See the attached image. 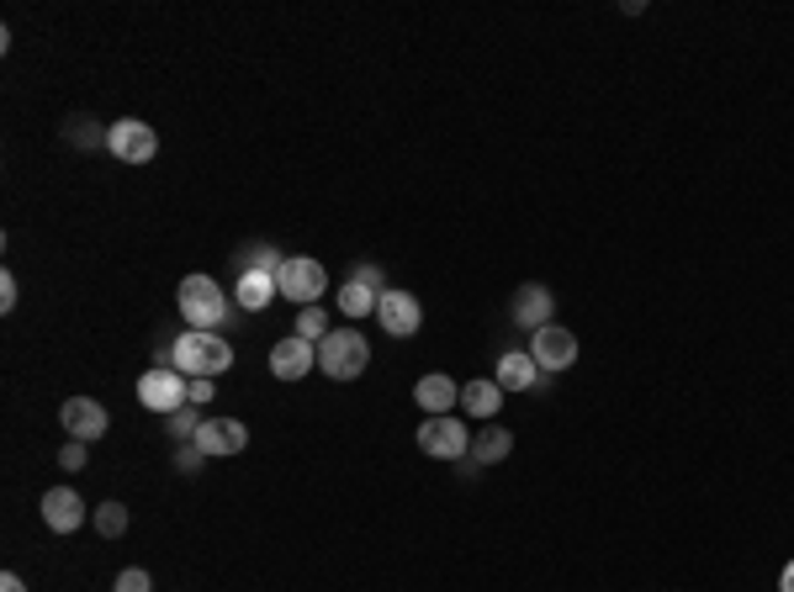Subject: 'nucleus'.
Here are the masks:
<instances>
[{
    "label": "nucleus",
    "mask_w": 794,
    "mask_h": 592,
    "mask_svg": "<svg viewBox=\"0 0 794 592\" xmlns=\"http://www.w3.org/2000/svg\"><path fill=\"white\" fill-rule=\"evenodd\" d=\"M176 308L197 333H218L222 323H228V308H234V302H228V291H222L212 275H186L176 291Z\"/></svg>",
    "instance_id": "1"
},
{
    "label": "nucleus",
    "mask_w": 794,
    "mask_h": 592,
    "mask_svg": "<svg viewBox=\"0 0 794 592\" xmlns=\"http://www.w3.org/2000/svg\"><path fill=\"white\" fill-rule=\"evenodd\" d=\"M291 333H297V339H308V344H324V339H329V312H324V308H302V312H297V329H291Z\"/></svg>",
    "instance_id": "23"
},
{
    "label": "nucleus",
    "mask_w": 794,
    "mask_h": 592,
    "mask_svg": "<svg viewBox=\"0 0 794 592\" xmlns=\"http://www.w3.org/2000/svg\"><path fill=\"white\" fill-rule=\"evenodd\" d=\"M17 302H22V291H17V275L6 270V275H0V312H11Z\"/></svg>",
    "instance_id": "30"
},
{
    "label": "nucleus",
    "mask_w": 794,
    "mask_h": 592,
    "mask_svg": "<svg viewBox=\"0 0 794 592\" xmlns=\"http://www.w3.org/2000/svg\"><path fill=\"white\" fill-rule=\"evenodd\" d=\"M276 297H281V285H276L270 270H244L239 281H234V308L239 312H265Z\"/></svg>",
    "instance_id": "18"
},
{
    "label": "nucleus",
    "mask_w": 794,
    "mask_h": 592,
    "mask_svg": "<svg viewBox=\"0 0 794 592\" xmlns=\"http://www.w3.org/2000/svg\"><path fill=\"white\" fill-rule=\"evenodd\" d=\"M234 264H239V275L244 270H270V275H276V270L287 264V254H281V249H270V243H244L239 254H234Z\"/></svg>",
    "instance_id": "20"
},
{
    "label": "nucleus",
    "mask_w": 794,
    "mask_h": 592,
    "mask_svg": "<svg viewBox=\"0 0 794 592\" xmlns=\"http://www.w3.org/2000/svg\"><path fill=\"white\" fill-rule=\"evenodd\" d=\"M414 402H419L424 418H440V413H456L461 408V381L445 371H429L419 375V387H414Z\"/></svg>",
    "instance_id": "14"
},
{
    "label": "nucleus",
    "mask_w": 794,
    "mask_h": 592,
    "mask_svg": "<svg viewBox=\"0 0 794 592\" xmlns=\"http://www.w3.org/2000/svg\"><path fill=\"white\" fill-rule=\"evenodd\" d=\"M778 592H794V561L784 571H778Z\"/></svg>",
    "instance_id": "33"
},
{
    "label": "nucleus",
    "mask_w": 794,
    "mask_h": 592,
    "mask_svg": "<svg viewBox=\"0 0 794 592\" xmlns=\"http://www.w3.org/2000/svg\"><path fill=\"white\" fill-rule=\"evenodd\" d=\"M312 365H318V344H308V339L287 333V339L270 344V375H276V381H302Z\"/></svg>",
    "instance_id": "11"
},
{
    "label": "nucleus",
    "mask_w": 794,
    "mask_h": 592,
    "mask_svg": "<svg viewBox=\"0 0 794 592\" xmlns=\"http://www.w3.org/2000/svg\"><path fill=\"white\" fill-rule=\"evenodd\" d=\"M201 402H212V381H207V375L191 381V408H201Z\"/></svg>",
    "instance_id": "31"
},
{
    "label": "nucleus",
    "mask_w": 794,
    "mask_h": 592,
    "mask_svg": "<svg viewBox=\"0 0 794 592\" xmlns=\"http://www.w3.org/2000/svg\"><path fill=\"white\" fill-rule=\"evenodd\" d=\"M234 365V344L222 339V333H197V329H186L176 339V371L186 375V381H212V375H222Z\"/></svg>",
    "instance_id": "2"
},
{
    "label": "nucleus",
    "mask_w": 794,
    "mask_h": 592,
    "mask_svg": "<svg viewBox=\"0 0 794 592\" xmlns=\"http://www.w3.org/2000/svg\"><path fill=\"white\" fill-rule=\"evenodd\" d=\"M64 138H69V143H80V149H96V143L107 149V132H96V122H90V117H69Z\"/></svg>",
    "instance_id": "25"
},
{
    "label": "nucleus",
    "mask_w": 794,
    "mask_h": 592,
    "mask_svg": "<svg viewBox=\"0 0 794 592\" xmlns=\"http://www.w3.org/2000/svg\"><path fill=\"white\" fill-rule=\"evenodd\" d=\"M414 444H419L429 461H466V455H472V429L456 423V413L424 418L419 434H414Z\"/></svg>",
    "instance_id": "6"
},
{
    "label": "nucleus",
    "mask_w": 794,
    "mask_h": 592,
    "mask_svg": "<svg viewBox=\"0 0 794 592\" xmlns=\"http://www.w3.org/2000/svg\"><path fill=\"white\" fill-rule=\"evenodd\" d=\"M552 308H556L552 285L525 281L519 291H514V308H508V318H514L525 333H535V329H546V323H552Z\"/></svg>",
    "instance_id": "13"
},
{
    "label": "nucleus",
    "mask_w": 794,
    "mask_h": 592,
    "mask_svg": "<svg viewBox=\"0 0 794 592\" xmlns=\"http://www.w3.org/2000/svg\"><path fill=\"white\" fill-rule=\"evenodd\" d=\"M540 375H546V371L529 360V350H508V354H498V371H493V381H498L504 392H535V387H546Z\"/></svg>",
    "instance_id": "17"
},
{
    "label": "nucleus",
    "mask_w": 794,
    "mask_h": 592,
    "mask_svg": "<svg viewBox=\"0 0 794 592\" xmlns=\"http://www.w3.org/2000/svg\"><path fill=\"white\" fill-rule=\"evenodd\" d=\"M59 465H64V471H86V444H80V439H69L64 450H59Z\"/></svg>",
    "instance_id": "28"
},
{
    "label": "nucleus",
    "mask_w": 794,
    "mask_h": 592,
    "mask_svg": "<svg viewBox=\"0 0 794 592\" xmlns=\"http://www.w3.org/2000/svg\"><path fill=\"white\" fill-rule=\"evenodd\" d=\"M514 455V434H508L504 423H483L477 434H472V455L466 461L472 465H498Z\"/></svg>",
    "instance_id": "19"
},
{
    "label": "nucleus",
    "mask_w": 794,
    "mask_h": 592,
    "mask_svg": "<svg viewBox=\"0 0 794 592\" xmlns=\"http://www.w3.org/2000/svg\"><path fill=\"white\" fill-rule=\"evenodd\" d=\"M107 154L122 159V164H149L159 154V138L149 122H138V117H117L107 128Z\"/></svg>",
    "instance_id": "7"
},
{
    "label": "nucleus",
    "mask_w": 794,
    "mask_h": 592,
    "mask_svg": "<svg viewBox=\"0 0 794 592\" xmlns=\"http://www.w3.org/2000/svg\"><path fill=\"white\" fill-rule=\"evenodd\" d=\"M0 592H27V582L17 576V571H6V576H0Z\"/></svg>",
    "instance_id": "32"
},
{
    "label": "nucleus",
    "mask_w": 794,
    "mask_h": 592,
    "mask_svg": "<svg viewBox=\"0 0 794 592\" xmlns=\"http://www.w3.org/2000/svg\"><path fill=\"white\" fill-rule=\"evenodd\" d=\"M350 281H360L366 291H376V297L387 291V275H381V264H355V270H350Z\"/></svg>",
    "instance_id": "27"
},
{
    "label": "nucleus",
    "mask_w": 794,
    "mask_h": 592,
    "mask_svg": "<svg viewBox=\"0 0 794 592\" xmlns=\"http://www.w3.org/2000/svg\"><path fill=\"white\" fill-rule=\"evenodd\" d=\"M376 323H381V333L387 339H414V333L424 329V308L414 291H381V302H376Z\"/></svg>",
    "instance_id": "8"
},
{
    "label": "nucleus",
    "mask_w": 794,
    "mask_h": 592,
    "mask_svg": "<svg viewBox=\"0 0 794 592\" xmlns=\"http://www.w3.org/2000/svg\"><path fill=\"white\" fill-rule=\"evenodd\" d=\"M334 302H339V312H345V318H366V312H376V302H381V297H376V291H366L360 281H345Z\"/></svg>",
    "instance_id": "21"
},
{
    "label": "nucleus",
    "mask_w": 794,
    "mask_h": 592,
    "mask_svg": "<svg viewBox=\"0 0 794 592\" xmlns=\"http://www.w3.org/2000/svg\"><path fill=\"white\" fill-rule=\"evenodd\" d=\"M371 365V344H366V333L355 329H334L324 344H318V371L329 375V381H360Z\"/></svg>",
    "instance_id": "3"
},
{
    "label": "nucleus",
    "mask_w": 794,
    "mask_h": 592,
    "mask_svg": "<svg viewBox=\"0 0 794 592\" xmlns=\"http://www.w3.org/2000/svg\"><path fill=\"white\" fill-rule=\"evenodd\" d=\"M111 592H155V582H149V571L143 566H128V571H117Z\"/></svg>",
    "instance_id": "26"
},
{
    "label": "nucleus",
    "mask_w": 794,
    "mask_h": 592,
    "mask_svg": "<svg viewBox=\"0 0 794 592\" xmlns=\"http://www.w3.org/2000/svg\"><path fill=\"white\" fill-rule=\"evenodd\" d=\"M504 387L493 381V375H477V381H461V413L477 418V423H493V418L504 413Z\"/></svg>",
    "instance_id": "16"
},
{
    "label": "nucleus",
    "mask_w": 794,
    "mask_h": 592,
    "mask_svg": "<svg viewBox=\"0 0 794 592\" xmlns=\"http://www.w3.org/2000/svg\"><path fill=\"white\" fill-rule=\"evenodd\" d=\"M138 402L149 408V413L170 418L180 408H191V381L176 371V365H149V371L138 375Z\"/></svg>",
    "instance_id": "4"
},
{
    "label": "nucleus",
    "mask_w": 794,
    "mask_h": 592,
    "mask_svg": "<svg viewBox=\"0 0 794 592\" xmlns=\"http://www.w3.org/2000/svg\"><path fill=\"white\" fill-rule=\"evenodd\" d=\"M191 444H197L207 461H218V455H244V444H249V429H244L239 418H207Z\"/></svg>",
    "instance_id": "10"
},
{
    "label": "nucleus",
    "mask_w": 794,
    "mask_h": 592,
    "mask_svg": "<svg viewBox=\"0 0 794 592\" xmlns=\"http://www.w3.org/2000/svg\"><path fill=\"white\" fill-rule=\"evenodd\" d=\"M201 423H207V418H201L197 408H180V413H170V418H165V429H170V439H176V444H191Z\"/></svg>",
    "instance_id": "24"
},
{
    "label": "nucleus",
    "mask_w": 794,
    "mask_h": 592,
    "mask_svg": "<svg viewBox=\"0 0 794 592\" xmlns=\"http://www.w3.org/2000/svg\"><path fill=\"white\" fill-rule=\"evenodd\" d=\"M96 534H101V540H122V534H128V508L117 503V498L96 508Z\"/></svg>",
    "instance_id": "22"
},
{
    "label": "nucleus",
    "mask_w": 794,
    "mask_h": 592,
    "mask_svg": "<svg viewBox=\"0 0 794 592\" xmlns=\"http://www.w3.org/2000/svg\"><path fill=\"white\" fill-rule=\"evenodd\" d=\"M529 360L540 365V371H567V365H577V339L573 329H562V323H546V329L529 333Z\"/></svg>",
    "instance_id": "9"
},
{
    "label": "nucleus",
    "mask_w": 794,
    "mask_h": 592,
    "mask_svg": "<svg viewBox=\"0 0 794 592\" xmlns=\"http://www.w3.org/2000/svg\"><path fill=\"white\" fill-rule=\"evenodd\" d=\"M276 285H281V297L297 302V308H318V297L329 291V270L312 260V254H287V264L276 270Z\"/></svg>",
    "instance_id": "5"
},
{
    "label": "nucleus",
    "mask_w": 794,
    "mask_h": 592,
    "mask_svg": "<svg viewBox=\"0 0 794 592\" xmlns=\"http://www.w3.org/2000/svg\"><path fill=\"white\" fill-rule=\"evenodd\" d=\"M43 524L53 534H75V529L86 524V498L75 492V486H48L43 492Z\"/></svg>",
    "instance_id": "15"
},
{
    "label": "nucleus",
    "mask_w": 794,
    "mask_h": 592,
    "mask_svg": "<svg viewBox=\"0 0 794 592\" xmlns=\"http://www.w3.org/2000/svg\"><path fill=\"white\" fill-rule=\"evenodd\" d=\"M59 423L69 429V439H80V444H96V439L107 434V408L96 402V397H69L64 408H59Z\"/></svg>",
    "instance_id": "12"
},
{
    "label": "nucleus",
    "mask_w": 794,
    "mask_h": 592,
    "mask_svg": "<svg viewBox=\"0 0 794 592\" xmlns=\"http://www.w3.org/2000/svg\"><path fill=\"white\" fill-rule=\"evenodd\" d=\"M201 461H207V455H201L197 444H180V450H176V465L186 471V476H197V471H201Z\"/></svg>",
    "instance_id": "29"
}]
</instances>
